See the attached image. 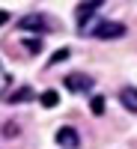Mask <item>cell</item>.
<instances>
[{
  "label": "cell",
  "mask_w": 137,
  "mask_h": 149,
  "mask_svg": "<svg viewBox=\"0 0 137 149\" xmlns=\"http://www.w3.org/2000/svg\"><path fill=\"white\" fill-rule=\"evenodd\" d=\"M119 102L125 104L131 113H137V90H134V86H125V90L119 93Z\"/></svg>",
  "instance_id": "cell-6"
},
{
  "label": "cell",
  "mask_w": 137,
  "mask_h": 149,
  "mask_svg": "<svg viewBox=\"0 0 137 149\" xmlns=\"http://www.w3.org/2000/svg\"><path fill=\"white\" fill-rule=\"evenodd\" d=\"M30 98H33V90H30V86H21L18 93L6 95V102H9V104H18V102H30Z\"/></svg>",
  "instance_id": "cell-7"
},
{
  "label": "cell",
  "mask_w": 137,
  "mask_h": 149,
  "mask_svg": "<svg viewBox=\"0 0 137 149\" xmlns=\"http://www.w3.org/2000/svg\"><path fill=\"white\" fill-rule=\"evenodd\" d=\"M90 33L95 36V39H119V36H125V24H116V21H98Z\"/></svg>",
  "instance_id": "cell-1"
},
{
  "label": "cell",
  "mask_w": 137,
  "mask_h": 149,
  "mask_svg": "<svg viewBox=\"0 0 137 149\" xmlns=\"http://www.w3.org/2000/svg\"><path fill=\"white\" fill-rule=\"evenodd\" d=\"M102 9V0H83V3L74 9V18H78V24H81V30H86V24H90V18L95 15V12Z\"/></svg>",
  "instance_id": "cell-3"
},
{
  "label": "cell",
  "mask_w": 137,
  "mask_h": 149,
  "mask_svg": "<svg viewBox=\"0 0 137 149\" xmlns=\"http://www.w3.org/2000/svg\"><path fill=\"white\" fill-rule=\"evenodd\" d=\"M57 143L63 146V149H78V146H81V134H78V128H72V125L57 128Z\"/></svg>",
  "instance_id": "cell-4"
},
{
  "label": "cell",
  "mask_w": 137,
  "mask_h": 149,
  "mask_svg": "<svg viewBox=\"0 0 137 149\" xmlns=\"http://www.w3.org/2000/svg\"><path fill=\"white\" fill-rule=\"evenodd\" d=\"M24 48H27L30 54H39V48H42V45H39V39H27V42H24Z\"/></svg>",
  "instance_id": "cell-10"
},
{
  "label": "cell",
  "mask_w": 137,
  "mask_h": 149,
  "mask_svg": "<svg viewBox=\"0 0 137 149\" xmlns=\"http://www.w3.org/2000/svg\"><path fill=\"white\" fill-rule=\"evenodd\" d=\"M92 113H104V98H102V95L92 98Z\"/></svg>",
  "instance_id": "cell-9"
},
{
  "label": "cell",
  "mask_w": 137,
  "mask_h": 149,
  "mask_svg": "<svg viewBox=\"0 0 137 149\" xmlns=\"http://www.w3.org/2000/svg\"><path fill=\"white\" fill-rule=\"evenodd\" d=\"M39 102H42V107H57V104H60V95H57L54 90H45V93L39 95Z\"/></svg>",
  "instance_id": "cell-8"
},
{
  "label": "cell",
  "mask_w": 137,
  "mask_h": 149,
  "mask_svg": "<svg viewBox=\"0 0 137 149\" xmlns=\"http://www.w3.org/2000/svg\"><path fill=\"white\" fill-rule=\"evenodd\" d=\"M63 84H66L69 93H90V90H92V78H90V74H81V72L66 74Z\"/></svg>",
  "instance_id": "cell-2"
},
{
  "label": "cell",
  "mask_w": 137,
  "mask_h": 149,
  "mask_svg": "<svg viewBox=\"0 0 137 149\" xmlns=\"http://www.w3.org/2000/svg\"><path fill=\"white\" fill-rule=\"evenodd\" d=\"M18 27H21V30H33V33H45V30H48V21H45L42 15H21Z\"/></svg>",
  "instance_id": "cell-5"
},
{
  "label": "cell",
  "mask_w": 137,
  "mask_h": 149,
  "mask_svg": "<svg viewBox=\"0 0 137 149\" xmlns=\"http://www.w3.org/2000/svg\"><path fill=\"white\" fill-rule=\"evenodd\" d=\"M66 57H69V51H57V54L51 57V63H60V60H66Z\"/></svg>",
  "instance_id": "cell-11"
}]
</instances>
